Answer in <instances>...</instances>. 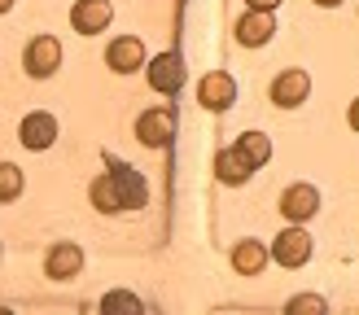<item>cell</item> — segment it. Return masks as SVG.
Here are the masks:
<instances>
[{
	"mask_svg": "<svg viewBox=\"0 0 359 315\" xmlns=\"http://www.w3.org/2000/svg\"><path fill=\"white\" fill-rule=\"evenodd\" d=\"M93 202L97 210H136L145 206V180L132 167H114L110 175L93 180Z\"/></svg>",
	"mask_w": 359,
	"mask_h": 315,
	"instance_id": "cell-1",
	"label": "cell"
},
{
	"mask_svg": "<svg viewBox=\"0 0 359 315\" xmlns=\"http://www.w3.org/2000/svg\"><path fill=\"white\" fill-rule=\"evenodd\" d=\"M197 101H202L206 110H228V105L237 101V83H232V75H224V70H210L202 79V88H197Z\"/></svg>",
	"mask_w": 359,
	"mask_h": 315,
	"instance_id": "cell-2",
	"label": "cell"
},
{
	"mask_svg": "<svg viewBox=\"0 0 359 315\" xmlns=\"http://www.w3.org/2000/svg\"><path fill=\"white\" fill-rule=\"evenodd\" d=\"M272 254H276L280 267H302V262L311 258V237L302 232V227H290V232H280V237H276Z\"/></svg>",
	"mask_w": 359,
	"mask_h": 315,
	"instance_id": "cell-3",
	"label": "cell"
},
{
	"mask_svg": "<svg viewBox=\"0 0 359 315\" xmlns=\"http://www.w3.org/2000/svg\"><path fill=\"white\" fill-rule=\"evenodd\" d=\"M171 132H175V114L163 110V105H158V110H145V114L136 118V136L145 140V145H154V149H158V145H167Z\"/></svg>",
	"mask_w": 359,
	"mask_h": 315,
	"instance_id": "cell-4",
	"label": "cell"
},
{
	"mask_svg": "<svg viewBox=\"0 0 359 315\" xmlns=\"http://www.w3.org/2000/svg\"><path fill=\"white\" fill-rule=\"evenodd\" d=\"M110 18H114L110 0H79V5L70 9V27H75L79 35H97Z\"/></svg>",
	"mask_w": 359,
	"mask_h": 315,
	"instance_id": "cell-5",
	"label": "cell"
},
{
	"mask_svg": "<svg viewBox=\"0 0 359 315\" xmlns=\"http://www.w3.org/2000/svg\"><path fill=\"white\" fill-rule=\"evenodd\" d=\"M57 62H62V44L53 40V35H40V40H31L27 44V70L31 75H53L57 70Z\"/></svg>",
	"mask_w": 359,
	"mask_h": 315,
	"instance_id": "cell-6",
	"label": "cell"
},
{
	"mask_svg": "<svg viewBox=\"0 0 359 315\" xmlns=\"http://www.w3.org/2000/svg\"><path fill=\"white\" fill-rule=\"evenodd\" d=\"M311 92V79H307V70H285V75L272 83V101L276 105H302Z\"/></svg>",
	"mask_w": 359,
	"mask_h": 315,
	"instance_id": "cell-7",
	"label": "cell"
},
{
	"mask_svg": "<svg viewBox=\"0 0 359 315\" xmlns=\"http://www.w3.org/2000/svg\"><path fill=\"white\" fill-rule=\"evenodd\" d=\"M316 206H320V192H316L311 184H294V188L280 197V215H290L294 223H302V219L316 215Z\"/></svg>",
	"mask_w": 359,
	"mask_h": 315,
	"instance_id": "cell-8",
	"label": "cell"
},
{
	"mask_svg": "<svg viewBox=\"0 0 359 315\" xmlns=\"http://www.w3.org/2000/svg\"><path fill=\"white\" fill-rule=\"evenodd\" d=\"M57 140V118L53 114H27L22 118V145L27 149H48Z\"/></svg>",
	"mask_w": 359,
	"mask_h": 315,
	"instance_id": "cell-9",
	"label": "cell"
},
{
	"mask_svg": "<svg viewBox=\"0 0 359 315\" xmlns=\"http://www.w3.org/2000/svg\"><path fill=\"white\" fill-rule=\"evenodd\" d=\"M149 83L158 88V92H175V88L184 83V66H180L175 52H163V57L149 62Z\"/></svg>",
	"mask_w": 359,
	"mask_h": 315,
	"instance_id": "cell-10",
	"label": "cell"
},
{
	"mask_svg": "<svg viewBox=\"0 0 359 315\" xmlns=\"http://www.w3.org/2000/svg\"><path fill=\"white\" fill-rule=\"evenodd\" d=\"M267 35H276V27H272V18H267V9H250L241 22H237V40L250 44V48L267 44Z\"/></svg>",
	"mask_w": 359,
	"mask_h": 315,
	"instance_id": "cell-11",
	"label": "cell"
},
{
	"mask_svg": "<svg viewBox=\"0 0 359 315\" xmlns=\"http://www.w3.org/2000/svg\"><path fill=\"white\" fill-rule=\"evenodd\" d=\"M105 62H110V70H136L140 62H145V44H140L136 35H123V40L110 44Z\"/></svg>",
	"mask_w": 359,
	"mask_h": 315,
	"instance_id": "cell-12",
	"label": "cell"
},
{
	"mask_svg": "<svg viewBox=\"0 0 359 315\" xmlns=\"http://www.w3.org/2000/svg\"><path fill=\"white\" fill-rule=\"evenodd\" d=\"M250 171H255V167H250L245 158H241V149H237V145L224 149L219 158H215V175H219L224 184H245V180H250Z\"/></svg>",
	"mask_w": 359,
	"mask_h": 315,
	"instance_id": "cell-13",
	"label": "cell"
},
{
	"mask_svg": "<svg viewBox=\"0 0 359 315\" xmlns=\"http://www.w3.org/2000/svg\"><path fill=\"white\" fill-rule=\"evenodd\" d=\"M79 267H83L79 245H53V254H48V276L53 280H70Z\"/></svg>",
	"mask_w": 359,
	"mask_h": 315,
	"instance_id": "cell-14",
	"label": "cell"
},
{
	"mask_svg": "<svg viewBox=\"0 0 359 315\" xmlns=\"http://www.w3.org/2000/svg\"><path fill=\"white\" fill-rule=\"evenodd\" d=\"M263 262H267V250H263L259 241H241L237 250H232V267H237L241 276H259Z\"/></svg>",
	"mask_w": 359,
	"mask_h": 315,
	"instance_id": "cell-15",
	"label": "cell"
},
{
	"mask_svg": "<svg viewBox=\"0 0 359 315\" xmlns=\"http://www.w3.org/2000/svg\"><path fill=\"white\" fill-rule=\"evenodd\" d=\"M237 149H241V158H245L250 167H263L267 158H272V145H267L263 132H245V136L237 140Z\"/></svg>",
	"mask_w": 359,
	"mask_h": 315,
	"instance_id": "cell-16",
	"label": "cell"
},
{
	"mask_svg": "<svg viewBox=\"0 0 359 315\" xmlns=\"http://www.w3.org/2000/svg\"><path fill=\"white\" fill-rule=\"evenodd\" d=\"M101 311H140V302H136V298H128V293H110L101 302Z\"/></svg>",
	"mask_w": 359,
	"mask_h": 315,
	"instance_id": "cell-17",
	"label": "cell"
},
{
	"mask_svg": "<svg viewBox=\"0 0 359 315\" xmlns=\"http://www.w3.org/2000/svg\"><path fill=\"white\" fill-rule=\"evenodd\" d=\"M18 184H22V180H18V167H5V202L18 197Z\"/></svg>",
	"mask_w": 359,
	"mask_h": 315,
	"instance_id": "cell-18",
	"label": "cell"
},
{
	"mask_svg": "<svg viewBox=\"0 0 359 315\" xmlns=\"http://www.w3.org/2000/svg\"><path fill=\"white\" fill-rule=\"evenodd\" d=\"M290 311H325V302H320V298H294Z\"/></svg>",
	"mask_w": 359,
	"mask_h": 315,
	"instance_id": "cell-19",
	"label": "cell"
},
{
	"mask_svg": "<svg viewBox=\"0 0 359 315\" xmlns=\"http://www.w3.org/2000/svg\"><path fill=\"white\" fill-rule=\"evenodd\" d=\"M280 5V0H250V9H267V13H272Z\"/></svg>",
	"mask_w": 359,
	"mask_h": 315,
	"instance_id": "cell-20",
	"label": "cell"
},
{
	"mask_svg": "<svg viewBox=\"0 0 359 315\" xmlns=\"http://www.w3.org/2000/svg\"><path fill=\"white\" fill-rule=\"evenodd\" d=\"M351 127H355V132H359V101H355V105H351Z\"/></svg>",
	"mask_w": 359,
	"mask_h": 315,
	"instance_id": "cell-21",
	"label": "cell"
},
{
	"mask_svg": "<svg viewBox=\"0 0 359 315\" xmlns=\"http://www.w3.org/2000/svg\"><path fill=\"white\" fill-rule=\"evenodd\" d=\"M316 5H337V0H316Z\"/></svg>",
	"mask_w": 359,
	"mask_h": 315,
	"instance_id": "cell-22",
	"label": "cell"
}]
</instances>
